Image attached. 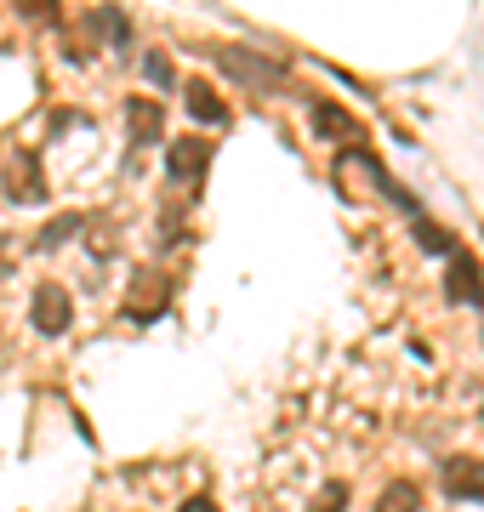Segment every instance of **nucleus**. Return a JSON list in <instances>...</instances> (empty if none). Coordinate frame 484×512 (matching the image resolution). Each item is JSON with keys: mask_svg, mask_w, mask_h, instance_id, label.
I'll use <instances>...</instances> for the list:
<instances>
[{"mask_svg": "<svg viewBox=\"0 0 484 512\" xmlns=\"http://www.w3.org/2000/svg\"><path fill=\"white\" fill-rule=\"evenodd\" d=\"M445 490L462 495V501H479V495H484V478L473 473V461H445Z\"/></svg>", "mask_w": 484, "mask_h": 512, "instance_id": "1a4fd4ad", "label": "nucleus"}, {"mask_svg": "<svg viewBox=\"0 0 484 512\" xmlns=\"http://www.w3.org/2000/svg\"><path fill=\"white\" fill-rule=\"evenodd\" d=\"M183 103H188V114H194L200 126H228V103L217 97V86H205V80H188V86H183Z\"/></svg>", "mask_w": 484, "mask_h": 512, "instance_id": "0eeeda50", "label": "nucleus"}, {"mask_svg": "<svg viewBox=\"0 0 484 512\" xmlns=\"http://www.w3.org/2000/svg\"><path fill=\"white\" fill-rule=\"evenodd\" d=\"M75 228H80V217H57V222H46V234H40V251H57V245L75 234Z\"/></svg>", "mask_w": 484, "mask_h": 512, "instance_id": "f8f14e48", "label": "nucleus"}, {"mask_svg": "<svg viewBox=\"0 0 484 512\" xmlns=\"http://www.w3.org/2000/svg\"><path fill=\"white\" fill-rule=\"evenodd\" d=\"M69 325H75V302L57 291V285H40L35 291V330L40 336H63Z\"/></svg>", "mask_w": 484, "mask_h": 512, "instance_id": "20e7f679", "label": "nucleus"}, {"mask_svg": "<svg viewBox=\"0 0 484 512\" xmlns=\"http://www.w3.org/2000/svg\"><path fill=\"white\" fill-rule=\"evenodd\" d=\"M217 63H223V74H234V80H245V86H285V69L280 63H268V57H251L245 46H223L217 52Z\"/></svg>", "mask_w": 484, "mask_h": 512, "instance_id": "f257e3e1", "label": "nucleus"}, {"mask_svg": "<svg viewBox=\"0 0 484 512\" xmlns=\"http://www.w3.org/2000/svg\"><path fill=\"white\" fill-rule=\"evenodd\" d=\"M6 194H12L18 205H29V200H40V194H46L35 154H12V165H6Z\"/></svg>", "mask_w": 484, "mask_h": 512, "instance_id": "423d86ee", "label": "nucleus"}, {"mask_svg": "<svg viewBox=\"0 0 484 512\" xmlns=\"http://www.w3.org/2000/svg\"><path fill=\"white\" fill-rule=\"evenodd\" d=\"M177 512H217V507H211V501L200 495V501H188V507H177Z\"/></svg>", "mask_w": 484, "mask_h": 512, "instance_id": "2eb2a0df", "label": "nucleus"}, {"mask_svg": "<svg viewBox=\"0 0 484 512\" xmlns=\"http://www.w3.org/2000/svg\"><path fill=\"white\" fill-rule=\"evenodd\" d=\"M445 291H450V302H473V308L484 302V274H479V262H473L467 251H450V279H445Z\"/></svg>", "mask_w": 484, "mask_h": 512, "instance_id": "39448f33", "label": "nucleus"}, {"mask_svg": "<svg viewBox=\"0 0 484 512\" xmlns=\"http://www.w3.org/2000/svg\"><path fill=\"white\" fill-rule=\"evenodd\" d=\"M143 74H149L154 86H171V80H177V74H171V63H166V52H149V57H143Z\"/></svg>", "mask_w": 484, "mask_h": 512, "instance_id": "ddd939ff", "label": "nucleus"}, {"mask_svg": "<svg viewBox=\"0 0 484 512\" xmlns=\"http://www.w3.org/2000/svg\"><path fill=\"white\" fill-rule=\"evenodd\" d=\"M126 131H131V148L166 143V109H160L154 97H131L126 103Z\"/></svg>", "mask_w": 484, "mask_h": 512, "instance_id": "f03ea898", "label": "nucleus"}, {"mask_svg": "<svg viewBox=\"0 0 484 512\" xmlns=\"http://www.w3.org/2000/svg\"><path fill=\"white\" fill-rule=\"evenodd\" d=\"M416 239H422V251H439V256L456 251V239H450L445 228H433V222H416Z\"/></svg>", "mask_w": 484, "mask_h": 512, "instance_id": "9b49d317", "label": "nucleus"}, {"mask_svg": "<svg viewBox=\"0 0 484 512\" xmlns=\"http://www.w3.org/2000/svg\"><path fill=\"white\" fill-rule=\"evenodd\" d=\"M314 131L319 137H331V143H359V120L354 114H342L336 103H314Z\"/></svg>", "mask_w": 484, "mask_h": 512, "instance_id": "6e6552de", "label": "nucleus"}, {"mask_svg": "<svg viewBox=\"0 0 484 512\" xmlns=\"http://www.w3.org/2000/svg\"><path fill=\"white\" fill-rule=\"evenodd\" d=\"M422 507V495H416V484H393L382 501H376V512H416Z\"/></svg>", "mask_w": 484, "mask_h": 512, "instance_id": "9d476101", "label": "nucleus"}, {"mask_svg": "<svg viewBox=\"0 0 484 512\" xmlns=\"http://www.w3.org/2000/svg\"><path fill=\"white\" fill-rule=\"evenodd\" d=\"M342 507H348V484H325V495H319L314 512H342Z\"/></svg>", "mask_w": 484, "mask_h": 512, "instance_id": "4468645a", "label": "nucleus"}, {"mask_svg": "<svg viewBox=\"0 0 484 512\" xmlns=\"http://www.w3.org/2000/svg\"><path fill=\"white\" fill-rule=\"evenodd\" d=\"M205 165H211V143L205 137H177L166 154L171 183H194V177H205Z\"/></svg>", "mask_w": 484, "mask_h": 512, "instance_id": "7ed1b4c3", "label": "nucleus"}]
</instances>
